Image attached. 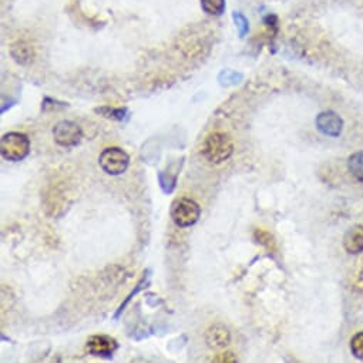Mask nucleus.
Returning a JSON list of instances; mask_svg holds the SVG:
<instances>
[{"mask_svg": "<svg viewBox=\"0 0 363 363\" xmlns=\"http://www.w3.org/2000/svg\"><path fill=\"white\" fill-rule=\"evenodd\" d=\"M201 152L211 164H221L234 154L233 138L227 133H211L206 138Z\"/></svg>", "mask_w": 363, "mask_h": 363, "instance_id": "obj_1", "label": "nucleus"}, {"mask_svg": "<svg viewBox=\"0 0 363 363\" xmlns=\"http://www.w3.org/2000/svg\"><path fill=\"white\" fill-rule=\"evenodd\" d=\"M171 220L179 228H189L199 223L201 217V207L193 199L181 197L171 206Z\"/></svg>", "mask_w": 363, "mask_h": 363, "instance_id": "obj_3", "label": "nucleus"}, {"mask_svg": "<svg viewBox=\"0 0 363 363\" xmlns=\"http://www.w3.org/2000/svg\"><path fill=\"white\" fill-rule=\"evenodd\" d=\"M11 53H12V57L21 65L30 63L32 57H33L32 48L23 42H18L16 45H13L11 49Z\"/></svg>", "mask_w": 363, "mask_h": 363, "instance_id": "obj_10", "label": "nucleus"}, {"mask_svg": "<svg viewBox=\"0 0 363 363\" xmlns=\"http://www.w3.org/2000/svg\"><path fill=\"white\" fill-rule=\"evenodd\" d=\"M350 350L356 359L363 360V332H357L350 340Z\"/></svg>", "mask_w": 363, "mask_h": 363, "instance_id": "obj_18", "label": "nucleus"}, {"mask_svg": "<svg viewBox=\"0 0 363 363\" xmlns=\"http://www.w3.org/2000/svg\"><path fill=\"white\" fill-rule=\"evenodd\" d=\"M233 19H234L235 26L238 29L240 38L244 39L248 35V32H250V22H248V19L242 13H240V12L233 13Z\"/></svg>", "mask_w": 363, "mask_h": 363, "instance_id": "obj_17", "label": "nucleus"}, {"mask_svg": "<svg viewBox=\"0 0 363 363\" xmlns=\"http://www.w3.org/2000/svg\"><path fill=\"white\" fill-rule=\"evenodd\" d=\"M0 152L8 161H23L30 152V138L25 133L19 131L6 133L0 141Z\"/></svg>", "mask_w": 363, "mask_h": 363, "instance_id": "obj_2", "label": "nucleus"}, {"mask_svg": "<svg viewBox=\"0 0 363 363\" xmlns=\"http://www.w3.org/2000/svg\"><path fill=\"white\" fill-rule=\"evenodd\" d=\"M214 362H237V357L233 352H225V353H221L218 354Z\"/></svg>", "mask_w": 363, "mask_h": 363, "instance_id": "obj_20", "label": "nucleus"}, {"mask_svg": "<svg viewBox=\"0 0 363 363\" xmlns=\"http://www.w3.org/2000/svg\"><path fill=\"white\" fill-rule=\"evenodd\" d=\"M206 343L211 349H224L231 343V332L223 323L211 325L206 332Z\"/></svg>", "mask_w": 363, "mask_h": 363, "instance_id": "obj_8", "label": "nucleus"}, {"mask_svg": "<svg viewBox=\"0 0 363 363\" xmlns=\"http://www.w3.org/2000/svg\"><path fill=\"white\" fill-rule=\"evenodd\" d=\"M201 8L210 16H221L225 12V0H201Z\"/></svg>", "mask_w": 363, "mask_h": 363, "instance_id": "obj_16", "label": "nucleus"}, {"mask_svg": "<svg viewBox=\"0 0 363 363\" xmlns=\"http://www.w3.org/2000/svg\"><path fill=\"white\" fill-rule=\"evenodd\" d=\"M177 178H178V172H174L171 175V172L168 171H160L158 172V183H160V189L162 190L164 194H171L174 193L175 187H177Z\"/></svg>", "mask_w": 363, "mask_h": 363, "instance_id": "obj_13", "label": "nucleus"}, {"mask_svg": "<svg viewBox=\"0 0 363 363\" xmlns=\"http://www.w3.org/2000/svg\"><path fill=\"white\" fill-rule=\"evenodd\" d=\"M343 248L352 255L363 252V225H353L346 231L343 237Z\"/></svg>", "mask_w": 363, "mask_h": 363, "instance_id": "obj_9", "label": "nucleus"}, {"mask_svg": "<svg viewBox=\"0 0 363 363\" xmlns=\"http://www.w3.org/2000/svg\"><path fill=\"white\" fill-rule=\"evenodd\" d=\"M255 240H257L258 244L267 247L268 250H274V248H275L274 237H272L269 233L264 231V230H257V231H255Z\"/></svg>", "mask_w": 363, "mask_h": 363, "instance_id": "obj_19", "label": "nucleus"}, {"mask_svg": "<svg viewBox=\"0 0 363 363\" xmlns=\"http://www.w3.org/2000/svg\"><path fill=\"white\" fill-rule=\"evenodd\" d=\"M349 172L360 183H363V151L354 152L347 160Z\"/></svg>", "mask_w": 363, "mask_h": 363, "instance_id": "obj_12", "label": "nucleus"}, {"mask_svg": "<svg viewBox=\"0 0 363 363\" xmlns=\"http://www.w3.org/2000/svg\"><path fill=\"white\" fill-rule=\"evenodd\" d=\"M100 168L108 175H121L130 165V155L118 147H107L99 155Z\"/></svg>", "mask_w": 363, "mask_h": 363, "instance_id": "obj_4", "label": "nucleus"}, {"mask_svg": "<svg viewBox=\"0 0 363 363\" xmlns=\"http://www.w3.org/2000/svg\"><path fill=\"white\" fill-rule=\"evenodd\" d=\"M117 349L118 342L108 335H93L86 343V350L97 357H111Z\"/></svg>", "mask_w": 363, "mask_h": 363, "instance_id": "obj_6", "label": "nucleus"}, {"mask_svg": "<svg viewBox=\"0 0 363 363\" xmlns=\"http://www.w3.org/2000/svg\"><path fill=\"white\" fill-rule=\"evenodd\" d=\"M97 114H101L103 117L106 118H110V120H116V121H127L130 118V111L125 108V107H118V108H114V107H99L94 110Z\"/></svg>", "mask_w": 363, "mask_h": 363, "instance_id": "obj_11", "label": "nucleus"}, {"mask_svg": "<svg viewBox=\"0 0 363 363\" xmlns=\"http://www.w3.org/2000/svg\"><path fill=\"white\" fill-rule=\"evenodd\" d=\"M53 138L63 148H72L80 144L83 138L82 127L73 121L63 120L53 127Z\"/></svg>", "mask_w": 363, "mask_h": 363, "instance_id": "obj_5", "label": "nucleus"}, {"mask_svg": "<svg viewBox=\"0 0 363 363\" xmlns=\"http://www.w3.org/2000/svg\"><path fill=\"white\" fill-rule=\"evenodd\" d=\"M148 284H150V271H147V272L144 274V277L140 279V282H138V284L134 286V289H133V291L128 294V296L125 298V301H124V302L120 305L118 311H117V312H116V315H114V319H116V320L120 318V315L123 313V311L125 309V306H127V305L131 302V299H133V298H134V296H135L138 292H141V291H143V289H144V288H145Z\"/></svg>", "mask_w": 363, "mask_h": 363, "instance_id": "obj_14", "label": "nucleus"}, {"mask_svg": "<svg viewBox=\"0 0 363 363\" xmlns=\"http://www.w3.org/2000/svg\"><path fill=\"white\" fill-rule=\"evenodd\" d=\"M242 80H244L242 73L235 72V70H230V69H225V70H223V72L218 74V83H220L223 87L237 86V84H240Z\"/></svg>", "mask_w": 363, "mask_h": 363, "instance_id": "obj_15", "label": "nucleus"}, {"mask_svg": "<svg viewBox=\"0 0 363 363\" xmlns=\"http://www.w3.org/2000/svg\"><path fill=\"white\" fill-rule=\"evenodd\" d=\"M316 128L328 137H339L343 130V120L335 111H322L315 120Z\"/></svg>", "mask_w": 363, "mask_h": 363, "instance_id": "obj_7", "label": "nucleus"}]
</instances>
